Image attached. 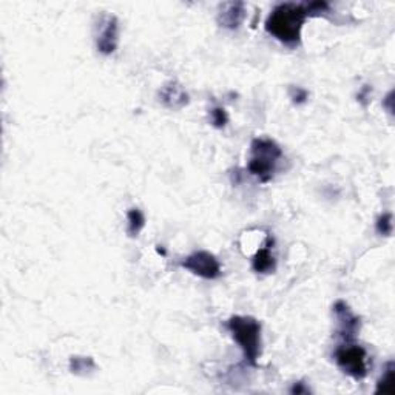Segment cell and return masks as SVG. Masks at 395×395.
Segmentation results:
<instances>
[{"instance_id":"1","label":"cell","mask_w":395,"mask_h":395,"mask_svg":"<svg viewBox=\"0 0 395 395\" xmlns=\"http://www.w3.org/2000/svg\"><path fill=\"white\" fill-rule=\"evenodd\" d=\"M307 17H311L307 2L280 3L269 14L264 28L270 36L286 45H298Z\"/></svg>"},{"instance_id":"2","label":"cell","mask_w":395,"mask_h":395,"mask_svg":"<svg viewBox=\"0 0 395 395\" xmlns=\"http://www.w3.org/2000/svg\"><path fill=\"white\" fill-rule=\"evenodd\" d=\"M228 329L232 338L237 341L248 363L257 368L258 358L261 355V323L253 317L235 315L228 321Z\"/></svg>"},{"instance_id":"3","label":"cell","mask_w":395,"mask_h":395,"mask_svg":"<svg viewBox=\"0 0 395 395\" xmlns=\"http://www.w3.org/2000/svg\"><path fill=\"white\" fill-rule=\"evenodd\" d=\"M283 158V150L274 139L255 137L251 144V158L247 163V172L266 184L274 178L278 161Z\"/></svg>"},{"instance_id":"4","label":"cell","mask_w":395,"mask_h":395,"mask_svg":"<svg viewBox=\"0 0 395 395\" xmlns=\"http://www.w3.org/2000/svg\"><path fill=\"white\" fill-rule=\"evenodd\" d=\"M334 358L336 366L354 380H363L368 375V352L354 341H346L336 348Z\"/></svg>"},{"instance_id":"5","label":"cell","mask_w":395,"mask_h":395,"mask_svg":"<svg viewBox=\"0 0 395 395\" xmlns=\"http://www.w3.org/2000/svg\"><path fill=\"white\" fill-rule=\"evenodd\" d=\"M181 267L188 270L190 274L204 278V280H216L223 274L221 262L214 253L207 251H198L188 255L181 261Z\"/></svg>"},{"instance_id":"6","label":"cell","mask_w":395,"mask_h":395,"mask_svg":"<svg viewBox=\"0 0 395 395\" xmlns=\"http://www.w3.org/2000/svg\"><path fill=\"white\" fill-rule=\"evenodd\" d=\"M96 48L102 54H113L119 43V22L112 14H102L96 27Z\"/></svg>"},{"instance_id":"7","label":"cell","mask_w":395,"mask_h":395,"mask_svg":"<svg viewBox=\"0 0 395 395\" xmlns=\"http://www.w3.org/2000/svg\"><path fill=\"white\" fill-rule=\"evenodd\" d=\"M334 315L336 318V323H338V329H336L338 335L345 341H354L358 332H360V317H357L349 304L343 301V299H338L334 304Z\"/></svg>"},{"instance_id":"8","label":"cell","mask_w":395,"mask_h":395,"mask_svg":"<svg viewBox=\"0 0 395 395\" xmlns=\"http://www.w3.org/2000/svg\"><path fill=\"white\" fill-rule=\"evenodd\" d=\"M158 96L161 104L168 110H173V112L187 107L190 102L188 93L184 90V87L177 82V80H170V82L164 84L163 89L159 90Z\"/></svg>"},{"instance_id":"9","label":"cell","mask_w":395,"mask_h":395,"mask_svg":"<svg viewBox=\"0 0 395 395\" xmlns=\"http://www.w3.org/2000/svg\"><path fill=\"white\" fill-rule=\"evenodd\" d=\"M246 19V5L243 2H228L219 6L218 24L225 30H238Z\"/></svg>"},{"instance_id":"10","label":"cell","mask_w":395,"mask_h":395,"mask_svg":"<svg viewBox=\"0 0 395 395\" xmlns=\"http://www.w3.org/2000/svg\"><path fill=\"white\" fill-rule=\"evenodd\" d=\"M272 246H274V239L267 238L264 246H262L260 251L255 253V257L252 258V269L257 274L261 275H269L274 274L276 269V260L272 255Z\"/></svg>"},{"instance_id":"11","label":"cell","mask_w":395,"mask_h":395,"mask_svg":"<svg viewBox=\"0 0 395 395\" xmlns=\"http://www.w3.org/2000/svg\"><path fill=\"white\" fill-rule=\"evenodd\" d=\"M145 228V215L139 209L127 211V233L130 238H136Z\"/></svg>"},{"instance_id":"12","label":"cell","mask_w":395,"mask_h":395,"mask_svg":"<svg viewBox=\"0 0 395 395\" xmlns=\"http://www.w3.org/2000/svg\"><path fill=\"white\" fill-rule=\"evenodd\" d=\"M98 366L94 363V360L91 357H71L70 358V371L73 372L75 375H87L90 374V372L96 371Z\"/></svg>"},{"instance_id":"13","label":"cell","mask_w":395,"mask_h":395,"mask_svg":"<svg viewBox=\"0 0 395 395\" xmlns=\"http://www.w3.org/2000/svg\"><path fill=\"white\" fill-rule=\"evenodd\" d=\"M377 394H389L392 395L395 392V364L394 362H389L386 364V371L383 377L378 380L377 383Z\"/></svg>"},{"instance_id":"14","label":"cell","mask_w":395,"mask_h":395,"mask_svg":"<svg viewBox=\"0 0 395 395\" xmlns=\"http://www.w3.org/2000/svg\"><path fill=\"white\" fill-rule=\"evenodd\" d=\"M375 229L382 237H391L392 230H394V224H392V214L386 211V214L380 215L377 223H375Z\"/></svg>"},{"instance_id":"15","label":"cell","mask_w":395,"mask_h":395,"mask_svg":"<svg viewBox=\"0 0 395 395\" xmlns=\"http://www.w3.org/2000/svg\"><path fill=\"white\" fill-rule=\"evenodd\" d=\"M210 121L215 128H224L229 124V114L223 107H215L210 110Z\"/></svg>"},{"instance_id":"16","label":"cell","mask_w":395,"mask_h":395,"mask_svg":"<svg viewBox=\"0 0 395 395\" xmlns=\"http://www.w3.org/2000/svg\"><path fill=\"white\" fill-rule=\"evenodd\" d=\"M289 96L294 104L301 105L307 99H309V93H307L304 89H301V87H290Z\"/></svg>"},{"instance_id":"17","label":"cell","mask_w":395,"mask_h":395,"mask_svg":"<svg viewBox=\"0 0 395 395\" xmlns=\"http://www.w3.org/2000/svg\"><path fill=\"white\" fill-rule=\"evenodd\" d=\"M290 392L292 394H307V392H309V389H307V387H304L303 382H298V383L294 385V387H292Z\"/></svg>"},{"instance_id":"18","label":"cell","mask_w":395,"mask_h":395,"mask_svg":"<svg viewBox=\"0 0 395 395\" xmlns=\"http://www.w3.org/2000/svg\"><path fill=\"white\" fill-rule=\"evenodd\" d=\"M392 96H394V91H389L387 93V96H386V99H385V102H383V105L387 108V112H389L391 114H392V112H394V108H392Z\"/></svg>"},{"instance_id":"19","label":"cell","mask_w":395,"mask_h":395,"mask_svg":"<svg viewBox=\"0 0 395 395\" xmlns=\"http://www.w3.org/2000/svg\"><path fill=\"white\" fill-rule=\"evenodd\" d=\"M156 251H158V253H161V255H165V251H164V248H161V246H158Z\"/></svg>"}]
</instances>
